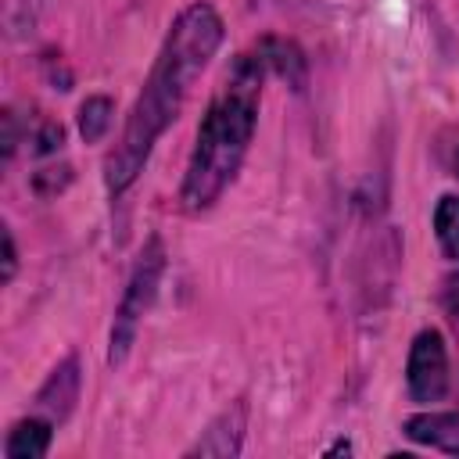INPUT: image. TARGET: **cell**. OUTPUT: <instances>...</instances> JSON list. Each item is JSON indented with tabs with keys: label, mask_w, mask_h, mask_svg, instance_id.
I'll use <instances>...</instances> for the list:
<instances>
[{
	"label": "cell",
	"mask_w": 459,
	"mask_h": 459,
	"mask_svg": "<svg viewBox=\"0 0 459 459\" xmlns=\"http://www.w3.org/2000/svg\"><path fill=\"white\" fill-rule=\"evenodd\" d=\"M161 265H165V251H161V240L151 237L136 269H133V280H129V290L122 298V308H118V319H115V330H111V362H122L133 333H136V323L143 316V308L151 305L154 298V287H158V276H161Z\"/></svg>",
	"instance_id": "3957f363"
},
{
	"label": "cell",
	"mask_w": 459,
	"mask_h": 459,
	"mask_svg": "<svg viewBox=\"0 0 459 459\" xmlns=\"http://www.w3.org/2000/svg\"><path fill=\"white\" fill-rule=\"evenodd\" d=\"M405 434L420 445H434L441 452L459 455V416L455 412H423L405 420Z\"/></svg>",
	"instance_id": "5b68a950"
},
{
	"label": "cell",
	"mask_w": 459,
	"mask_h": 459,
	"mask_svg": "<svg viewBox=\"0 0 459 459\" xmlns=\"http://www.w3.org/2000/svg\"><path fill=\"white\" fill-rule=\"evenodd\" d=\"M108 122H111V100H108V97H90V100L79 108V129H82L86 143L100 140L104 129H108Z\"/></svg>",
	"instance_id": "9c48e42d"
},
{
	"label": "cell",
	"mask_w": 459,
	"mask_h": 459,
	"mask_svg": "<svg viewBox=\"0 0 459 459\" xmlns=\"http://www.w3.org/2000/svg\"><path fill=\"white\" fill-rule=\"evenodd\" d=\"M269 57L244 54L226 79L222 93L212 100L201 129H197V147L186 165V179L179 190V201L186 212L208 208L222 186L233 179V172L244 161V151L255 133L258 118V90H262V68Z\"/></svg>",
	"instance_id": "7a4b0ae2"
},
{
	"label": "cell",
	"mask_w": 459,
	"mask_h": 459,
	"mask_svg": "<svg viewBox=\"0 0 459 459\" xmlns=\"http://www.w3.org/2000/svg\"><path fill=\"white\" fill-rule=\"evenodd\" d=\"M240 434H244V405H237L233 412H222L204 437L190 448V455H237L240 452Z\"/></svg>",
	"instance_id": "8992f818"
},
{
	"label": "cell",
	"mask_w": 459,
	"mask_h": 459,
	"mask_svg": "<svg viewBox=\"0 0 459 459\" xmlns=\"http://www.w3.org/2000/svg\"><path fill=\"white\" fill-rule=\"evenodd\" d=\"M50 445V423L43 420H22L14 423L11 437H7V459H39Z\"/></svg>",
	"instance_id": "52a82bcc"
},
{
	"label": "cell",
	"mask_w": 459,
	"mask_h": 459,
	"mask_svg": "<svg viewBox=\"0 0 459 459\" xmlns=\"http://www.w3.org/2000/svg\"><path fill=\"white\" fill-rule=\"evenodd\" d=\"M434 230L448 258H459V197H441L434 212Z\"/></svg>",
	"instance_id": "ba28073f"
},
{
	"label": "cell",
	"mask_w": 459,
	"mask_h": 459,
	"mask_svg": "<svg viewBox=\"0 0 459 459\" xmlns=\"http://www.w3.org/2000/svg\"><path fill=\"white\" fill-rule=\"evenodd\" d=\"M409 394L416 402H437L448 391V359L437 330H423L409 351Z\"/></svg>",
	"instance_id": "277c9868"
},
{
	"label": "cell",
	"mask_w": 459,
	"mask_h": 459,
	"mask_svg": "<svg viewBox=\"0 0 459 459\" xmlns=\"http://www.w3.org/2000/svg\"><path fill=\"white\" fill-rule=\"evenodd\" d=\"M219 43H222V18L208 4H194L172 22L165 47L158 54V65L129 111L122 140L104 161V183L111 194H122L136 179L154 140L179 115L190 82L204 72V65L219 50Z\"/></svg>",
	"instance_id": "6da1fadb"
},
{
	"label": "cell",
	"mask_w": 459,
	"mask_h": 459,
	"mask_svg": "<svg viewBox=\"0 0 459 459\" xmlns=\"http://www.w3.org/2000/svg\"><path fill=\"white\" fill-rule=\"evenodd\" d=\"M455 172H459V154H455Z\"/></svg>",
	"instance_id": "8fae6325"
},
{
	"label": "cell",
	"mask_w": 459,
	"mask_h": 459,
	"mask_svg": "<svg viewBox=\"0 0 459 459\" xmlns=\"http://www.w3.org/2000/svg\"><path fill=\"white\" fill-rule=\"evenodd\" d=\"M445 305H448V312L459 319V273L445 280Z\"/></svg>",
	"instance_id": "30bf717a"
}]
</instances>
